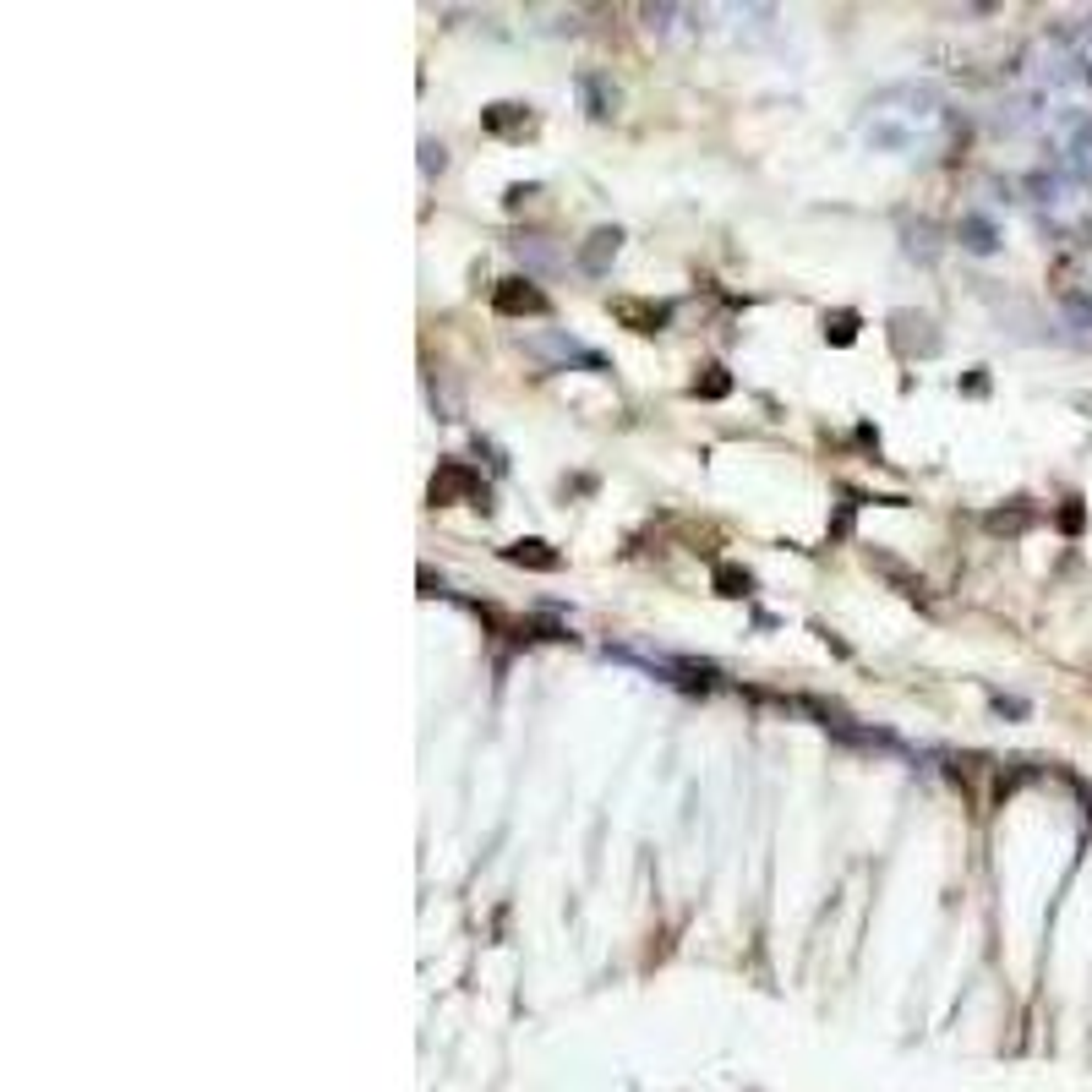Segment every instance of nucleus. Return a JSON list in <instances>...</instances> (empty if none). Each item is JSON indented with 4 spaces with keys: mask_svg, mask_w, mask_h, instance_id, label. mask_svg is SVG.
I'll return each mask as SVG.
<instances>
[{
    "mask_svg": "<svg viewBox=\"0 0 1092 1092\" xmlns=\"http://www.w3.org/2000/svg\"><path fill=\"white\" fill-rule=\"evenodd\" d=\"M508 557H514V563H530V569H557V552H541V541H520Z\"/></svg>",
    "mask_w": 1092,
    "mask_h": 1092,
    "instance_id": "obj_4",
    "label": "nucleus"
},
{
    "mask_svg": "<svg viewBox=\"0 0 1092 1092\" xmlns=\"http://www.w3.org/2000/svg\"><path fill=\"white\" fill-rule=\"evenodd\" d=\"M606 252H618V230H596V236H590V246H585V268H590V273H601V268H606Z\"/></svg>",
    "mask_w": 1092,
    "mask_h": 1092,
    "instance_id": "obj_3",
    "label": "nucleus"
},
{
    "mask_svg": "<svg viewBox=\"0 0 1092 1092\" xmlns=\"http://www.w3.org/2000/svg\"><path fill=\"white\" fill-rule=\"evenodd\" d=\"M475 475L465 470V465H443V475H432V503H448L454 492H465Z\"/></svg>",
    "mask_w": 1092,
    "mask_h": 1092,
    "instance_id": "obj_2",
    "label": "nucleus"
},
{
    "mask_svg": "<svg viewBox=\"0 0 1092 1092\" xmlns=\"http://www.w3.org/2000/svg\"><path fill=\"white\" fill-rule=\"evenodd\" d=\"M497 312H546V295L530 290L524 279H508V285L497 290Z\"/></svg>",
    "mask_w": 1092,
    "mask_h": 1092,
    "instance_id": "obj_1",
    "label": "nucleus"
},
{
    "mask_svg": "<svg viewBox=\"0 0 1092 1092\" xmlns=\"http://www.w3.org/2000/svg\"><path fill=\"white\" fill-rule=\"evenodd\" d=\"M520 120H530L520 104H497V110L487 115V126H492V132H508V126H520Z\"/></svg>",
    "mask_w": 1092,
    "mask_h": 1092,
    "instance_id": "obj_5",
    "label": "nucleus"
},
{
    "mask_svg": "<svg viewBox=\"0 0 1092 1092\" xmlns=\"http://www.w3.org/2000/svg\"><path fill=\"white\" fill-rule=\"evenodd\" d=\"M618 317H645V322H667V306H634V301H618Z\"/></svg>",
    "mask_w": 1092,
    "mask_h": 1092,
    "instance_id": "obj_6",
    "label": "nucleus"
}]
</instances>
